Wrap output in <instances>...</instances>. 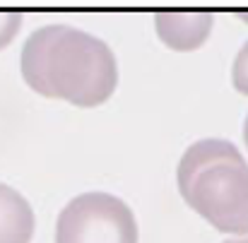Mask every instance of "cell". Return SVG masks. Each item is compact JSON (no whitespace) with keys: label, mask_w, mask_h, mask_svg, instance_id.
Listing matches in <instances>:
<instances>
[{"label":"cell","mask_w":248,"mask_h":243,"mask_svg":"<svg viewBox=\"0 0 248 243\" xmlns=\"http://www.w3.org/2000/svg\"><path fill=\"white\" fill-rule=\"evenodd\" d=\"M24 15L19 10H0V51L12 44V39L17 36L19 27H22Z\"/></svg>","instance_id":"cell-6"},{"label":"cell","mask_w":248,"mask_h":243,"mask_svg":"<svg viewBox=\"0 0 248 243\" xmlns=\"http://www.w3.org/2000/svg\"><path fill=\"white\" fill-rule=\"evenodd\" d=\"M236 17H239V19H244V22L248 24V10H241V12H236Z\"/></svg>","instance_id":"cell-9"},{"label":"cell","mask_w":248,"mask_h":243,"mask_svg":"<svg viewBox=\"0 0 248 243\" xmlns=\"http://www.w3.org/2000/svg\"><path fill=\"white\" fill-rule=\"evenodd\" d=\"M232 84L239 94L248 96V41L241 46V51L236 53L234 58V65H232Z\"/></svg>","instance_id":"cell-7"},{"label":"cell","mask_w":248,"mask_h":243,"mask_svg":"<svg viewBox=\"0 0 248 243\" xmlns=\"http://www.w3.org/2000/svg\"><path fill=\"white\" fill-rule=\"evenodd\" d=\"M224 243H248V236H239V239H229Z\"/></svg>","instance_id":"cell-8"},{"label":"cell","mask_w":248,"mask_h":243,"mask_svg":"<svg viewBox=\"0 0 248 243\" xmlns=\"http://www.w3.org/2000/svg\"><path fill=\"white\" fill-rule=\"evenodd\" d=\"M186 205L222 234L248 236V162L219 137H207L186 150L176 171Z\"/></svg>","instance_id":"cell-2"},{"label":"cell","mask_w":248,"mask_h":243,"mask_svg":"<svg viewBox=\"0 0 248 243\" xmlns=\"http://www.w3.org/2000/svg\"><path fill=\"white\" fill-rule=\"evenodd\" d=\"M244 142H246V147H248V116H246V123H244Z\"/></svg>","instance_id":"cell-10"},{"label":"cell","mask_w":248,"mask_h":243,"mask_svg":"<svg viewBox=\"0 0 248 243\" xmlns=\"http://www.w3.org/2000/svg\"><path fill=\"white\" fill-rule=\"evenodd\" d=\"M215 24L210 10H159L155 12V27L162 44L171 51L188 53L200 48Z\"/></svg>","instance_id":"cell-4"},{"label":"cell","mask_w":248,"mask_h":243,"mask_svg":"<svg viewBox=\"0 0 248 243\" xmlns=\"http://www.w3.org/2000/svg\"><path fill=\"white\" fill-rule=\"evenodd\" d=\"M22 77L36 94L94 108L111 99L118 84L113 51L96 36L70 24H46L24 41Z\"/></svg>","instance_id":"cell-1"},{"label":"cell","mask_w":248,"mask_h":243,"mask_svg":"<svg viewBox=\"0 0 248 243\" xmlns=\"http://www.w3.org/2000/svg\"><path fill=\"white\" fill-rule=\"evenodd\" d=\"M56 243H138V222L121 197L82 193L61 210Z\"/></svg>","instance_id":"cell-3"},{"label":"cell","mask_w":248,"mask_h":243,"mask_svg":"<svg viewBox=\"0 0 248 243\" xmlns=\"http://www.w3.org/2000/svg\"><path fill=\"white\" fill-rule=\"evenodd\" d=\"M34 224V212L24 195L0 183V243H29Z\"/></svg>","instance_id":"cell-5"}]
</instances>
